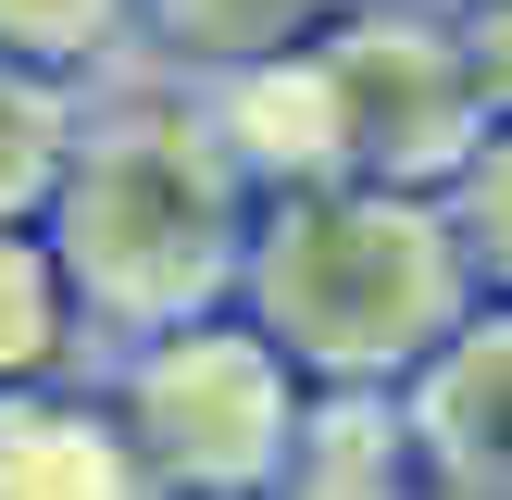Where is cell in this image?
Wrapping results in <instances>:
<instances>
[{
  "label": "cell",
  "mask_w": 512,
  "mask_h": 500,
  "mask_svg": "<svg viewBox=\"0 0 512 500\" xmlns=\"http://www.w3.org/2000/svg\"><path fill=\"white\" fill-rule=\"evenodd\" d=\"M250 175L225 163V138L200 125V88L163 63H113L88 75L75 150L50 175L38 225L75 275L88 338H138V325L213 313L238 300V250H250Z\"/></svg>",
  "instance_id": "1"
},
{
  "label": "cell",
  "mask_w": 512,
  "mask_h": 500,
  "mask_svg": "<svg viewBox=\"0 0 512 500\" xmlns=\"http://www.w3.org/2000/svg\"><path fill=\"white\" fill-rule=\"evenodd\" d=\"M463 300H475V263H463V225H450L438 188H400V175H300V188L250 200L238 313L313 388H400L450 338Z\"/></svg>",
  "instance_id": "2"
},
{
  "label": "cell",
  "mask_w": 512,
  "mask_h": 500,
  "mask_svg": "<svg viewBox=\"0 0 512 500\" xmlns=\"http://www.w3.org/2000/svg\"><path fill=\"white\" fill-rule=\"evenodd\" d=\"M88 363H100V388H113V413H125L138 488H188V500H275L288 488V438H300L313 375H300L238 300L138 325V338H100Z\"/></svg>",
  "instance_id": "3"
},
{
  "label": "cell",
  "mask_w": 512,
  "mask_h": 500,
  "mask_svg": "<svg viewBox=\"0 0 512 500\" xmlns=\"http://www.w3.org/2000/svg\"><path fill=\"white\" fill-rule=\"evenodd\" d=\"M313 63L338 88V163L400 175V188H450V163L475 150L488 100L450 38V0H338L313 25Z\"/></svg>",
  "instance_id": "4"
},
{
  "label": "cell",
  "mask_w": 512,
  "mask_h": 500,
  "mask_svg": "<svg viewBox=\"0 0 512 500\" xmlns=\"http://www.w3.org/2000/svg\"><path fill=\"white\" fill-rule=\"evenodd\" d=\"M400 425H413V488L512 500V300L500 288H475L450 338L400 375Z\"/></svg>",
  "instance_id": "5"
},
{
  "label": "cell",
  "mask_w": 512,
  "mask_h": 500,
  "mask_svg": "<svg viewBox=\"0 0 512 500\" xmlns=\"http://www.w3.org/2000/svg\"><path fill=\"white\" fill-rule=\"evenodd\" d=\"M0 500H138V450L100 363L0 388Z\"/></svg>",
  "instance_id": "6"
},
{
  "label": "cell",
  "mask_w": 512,
  "mask_h": 500,
  "mask_svg": "<svg viewBox=\"0 0 512 500\" xmlns=\"http://www.w3.org/2000/svg\"><path fill=\"white\" fill-rule=\"evenodd\" d=\"M413 488V425L400 388H313L288 438V500H400Z\"/></svg>",
  "instance_id": "7"
},
{
  "label": "cell",
  "mask_w": 512,
  "mask_h": 500,
  "mask_svg": "<svg viewBox=\"0 0 512 500\" xmlns=\"http://www.w3.org/2000/svg\"><path fill=\"white\" fill-rule=\"evenodd\" d=\"M88 313H75V275H63V250H50V225L38 213H13L0 225V388H25V375H63V363H88Z\"/></svg>",
  "instance_id": "8"
},
{
  "label": "cell",
  "mask_w": 512,
  "mask_h": 500,
  "mask_svg": "<svg viewBox=\"0 0 512 500\" xmlns=\"http://www.w3.org/2000/svg\"><path fill=\"white\" fill-rule=\"evenodd\" d=\"M338 0H138V63L163 75H213V63H250V50H288Z\"/></svg>",
  "instance_id": "9"
},
{
  "label": "cell",
  "mask_w": 512,
  "mask_h": 500,
  "mask_svg": "<svg viewBox=\"0 0 512 500\" xmlns=\"http://www.w3.org/2000/svg\"><path fill=\"white\" fill-rule=\"evenodd\" d=\"M75 113H88L75 75L13 63V50H0V225L50 200V175H63V150H75Z\"/></svg>",
  "instance_id": "10"
},
{
  "label": "cell",
  "mask_w": 512,
  "mask_h": 500,
  "mask_svg": "<svg viewBox=\"0 0 512 500\" xmlns=\"http://www.w3.org/2000/svg\"><path fill=\"white\" fill-rule=\"evenodd\" d=\"M0 50L88 88V75L138 63V0H0Z\"/></svg>",
  "instance_id": "11"
},
{
  "label": "cell",
  "mask_w": 512,
  "mask_h": 500,
  "mask_svg": "<svg viewBox=\"0 0 512 500\" xmlns=\"http://www.w3.org/2000/svg\"><path fill=\"white\" fill-rule=\"evenodd\" d=\"M450 225H463V263H475V288H500L512 300V113L475 125V150L450 163Z\"/></svg>",
  "instance_id": "12"
},
{
  "label": "cell",
  "mask_w": 512,
  "mask_h": 500,
  "mask_svg": "<svg viewBox=\"0 0 512 500\" xmlns=\"http://www.w3.org/2000/svg\"><path fill=\"white\" fill-rule=\"evenodd\" d=\"M450 38H463V63H475V100L512 113V0H450Z\"/></svg>",
  "instance_id": "13"
}]
</instances>
